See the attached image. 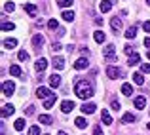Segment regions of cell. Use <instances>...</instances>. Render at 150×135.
Returning <instances> with one entry per match:
<instances>
[{"instance_id":"obj_1","label":"cell","mask_w":150,"mask_h":135,"mask_svg":"<svg viewBox=\"0 0 150 135\" xmlns=\"http://www.w3.org/2000/svg\"><path fill=\"white\" fill-rule=\"evenodd\" d=\"M74 93L80 99H89L93 95V86L89 82L82 80V78H76V84H74Z\"/></svg>"},{"instance_id":"obj_2","label":"cell","mask_w":150,"mask_h":135,"mask_svg":"<svg viewBox=\"0 0 150 135\" xmlns=\"http://www.w3.org/2000/svg\"><path fill=\"white\" fill-rule=\"evenodd\" d=\"M105 59H106V61H110V63L118 59L116 57V48H114L112 44H108V46L105 48Z\"/></svg>"},{"instance_id":"obj_3","label":"cell","mask_w":150,"mask_h":135,"mask_svg":"<svg viewBox=\"0 0 150 135\" xmlns=\"http://www.w3.org/2000/svg\"><path fill=\"white\" fill-rule=\"evenodd\" d=\"M13 91H15V84L11 80H6L2 84V93L4 95H8V97H10V95H13Z\"/></svg>"},{"instance_id":"obj_4","label":"cell","mask_w":150,"mask_h":135,"mask_svg":"<svg viewBox=\"0 0 150 135\" xmlns=\"http://www.w3.org/2000/svg\"><path fill=\"white\" fill-rule=\"evenodd\" d=\"M106 74H108V78H112V80H116V78H120V76H122V70L118 69V67L110 65L108 69H106Z\"/></svg>"},{"instance_id":"obj_5","label":"cell","mask_w":150,"mask_h":135,"mask_svg":"<svg viewBox=\"0 0 150 135\" xmlns=\"http://www.w3.org/2000/svg\"><path fill=\"white\" fill-rule=\"evenodd\" d=\"M36 95H38L40 99H48V97H51L53 93L50 91V88H44V86H40V88L36 90Z\"/></svg>"},{"instance_id":"obj_6","label":"cell","mask_w":150,"mask_h":135,"mask_svg":"<svg viewBox=\"0 0 150 135\" xmlns=\"http://www.w3.org/2000/svg\"><path fill=\"white\" fill-rule=\"evenodd\" d=\"M112 0H103V2L99 4V10H101V14H106V11H110L112 10Z\"/></svg>"},{"instance_id":"obj_7","label":"cell","mask_w":150,"mask_h":135,"mask_svg":"<svg viewBox=\"0 0 150 135\" xmlns=\"http://www.w3.org/2000/svg\"><path fill=\"white\" fill-rule=\"evenodd\" d=\"M74 107H76V105H74V101H63L61 103V110H63V112H72V109H74Z\"/></svg>"},{"instance_id":"obj_8","label":"cell","mask_w":150,"mask_h":135,"mask_svg":"<svg viewBox=\"0 0 150 135\" xmlns=\"http://www.w3.org/2000/svg\"><path fill=\"white\" fill-rule=\"evenodd\" d=\"M34 67H36V70H38V72H44V70H46V67H48V59L40 57V59L36 61V65H34Z\"/></svg>"},{"instance_id":"obj_9","label":"cell","mask_w":150,"mask_h":135,"mask_svg":"<svg viewBox=\"0 0 150 135\" xmlns=\"http://www.w3.org/2000/svg\"><path fill=\"white\" fill-rule=\"evenodd\" d=\"M50 86H51V88H59V86H61V76L53 72L50 76Z\"/></svg>"},{"instance_id":"obj_10","label":"cell","mask_w":150,"mask_h":135,"mask_svg":"<svg viewBox=\"0 0 150 135\" xmlns=\"http://www.w3.org/2000/svg\"><path fill=\"white\" fill-rule=\"evenodd\" d=\"M53 67L57 70H63V69H65V59L59 57V55H55V57H53Z\"/></svg>"},{"instance_id":"obj_11","label":"cell","mask_w":150,"mask_h":135,"mask_svg":"<svg viewBox=\"0 0 150 135\" xmlns=\"http://www.w3.org/2000/svg\"><path fill=\"white\" fill-rule=\"evenodd\" d=\"M95 110H97V107L93 105V103H88V105L84 103V105H82V112H84V114H93Z\"/></svg>"},{"instance_id":"obj_12","label":"cell","mask_w":150,"mask_h":135,"mask_svg":"<svg viewBox=\"0 0 150 135\" xmlns=\"http://www.w3.org/2000/svg\"><path fill=\"white\" fill-rule=\"evenodd\" d=\"M88 65H89V63H88V59H84V57H82V59H78V61L74 63V69H76V70H84V69H88Z\"/></svg>"},{"instance_id":"obj_13","label":"cell","mask_w":150,"mask_h":135,"mask_svg":"<svg viewBox=\"0 0 150 135\" xmlns=\"http://www.w3.org/2000/svg\"><path fill=\"white\" fill-rule=\"evenodd\" d=\"M13 112H15L13 105H4V107H2V118H6V116H11Z\"/></svg>"},{"instance_id":"obj_14","label":"cell","mask_w":150,"mask_h":135,"mask_svg":"<svg viewBox=\"0 0 150 135\" xmlns=\"http://www.w3.org/2000/svg\"><path fill=\"white\" fill-rule=\"evenodd\" d=\"M101 118H103V124H105V126L112 124V116L108 114V110H101Z\"/></svg>"},{"instance_id":"obj_15","label":"cell","mask_w":150,"mask_h":135,"mask_svg":"<svg viewBox=\"0 0 150 135\" xmlns=\"http://www.w3.org/2000/svg\"><path fill=\"white\" fill-rule=\"evenodd\" d=\"M42 44H44V36H42V34H34L33 36V46L34 48H42Z\"/></svg>"},{"instance_id":"obj_16","label":"cell","mask_w":150,"mask_h":135,"mask_svg":"<svg viewBox=\"0 0 150 135\" xmlns=\"http://www.w3.org/2000/svg\"><path fill=\"white\" fill-rule=\"evenodd\" d=\"M2 46L6 48V50H10V48H15V46H17V40H15V38H6V40L2 42Z\"/></svg>"},{"instance_id":"obj_17","label":"cell","mask_w":150,"mask_h":135,"mask_svg":"<svg viewBox=\"0 0 150 135\" xmlns=\"http://www.w3.org/2000/svg\"><path fill=\"white\" fill-rule=\"evenodd\" d=\"M74 124H76V128H80V129H86L89 126L86 118H76V120H74Z\"/></svg>"},{"instance_id":"obj_18","label":"cell","mask_w":150,"mask_h":135,"mask_svg":"<svg viewBox=\"0 0 150 135\" xmlns=\"http://www.w3.org/2000/svg\"><path fill=\"white\" fill-rule=\"evenodd\" d=\"M93 38H95V42H99V44H103V42H105V33H103V31H95V33H93Z\"/></svg>"},{"instance_id":"obj_19","label":"cell","mask_w":150,"mask_h":135,"mask_svg":"<svg viewBox=\"0 0 150 135\" xmlns=\"http://www.w3.org/2000/svg\"><path fill=\"white\" fill-rule=\"evenodd\" d=\"M10 74H11V76H21V67H19V65H11L10 67Z\"/></svg>"},{"instance_id":"obj_20","label":"cell","mask_w":150,"mask_h":135,"mask_svg":"<svg viewBox=\"0 0 150 135\" xmlns=\"http://www.w3.org/2000/svg\"><path fill=\"white\" fill-rule=\"evenodd\" d=\"M55 101H57V97H55V95H51V97H48L44 101V109H51V107L55 105Z\"/></svg>"},{"instance_id":"obj_21","label":"cell","mask_w":150,"mask_h":135,"mask_svg":"<svg viewBox=\"0 0 150 135\" xmlns=\"http://www.w3.org/2000/svg\"><path fill=\"white\" fill-rule=\"evenodd\" d=\"M25 10H27V14H29L30 17L36 15V6H34V4H25Z\"/></svg>"},{"instance_id":"obj_22","label":"cell","mask_w":150,"mask_h":135,"mask_svg":"<svg viewBox=\"0 0 150 135\" xmlns=\"http://www.w3.org/2000/svg\"><path fill=\"white\" fill-rule=\"evenodd\" d=\"M25 120H23V118H19V120H15V124H13V128L17 129V131H23V129H25Z\"/></svg>"},{"instance_id":"obj_23","label":"cell","mask_w":150,"mask_h":135,"mask_svg":"<svg viewBox=\"0 0 150 135\" xmlns=\"http://www.w3.org/2000/svg\"><path fill=\"white\" fill-rule=\"evenodd\" d=\"M133 80H135V84L143 86V84H144V76H143V72H135V74H133Z\"/></svg>"},{"instance_id":"obj_24","label":"cell","mask_w":150,"mask_h":135,"mask_svg":"<svg viewBox=\"0 0 150 135\" xmlns=\"http://www.w3.org/2000/svg\"><path fill=\"white\" fill-rule=\"evenodd\" d=\"M110 27H112V31H120L122 29V21L118 17H114L112 21H110Z\"/></svg>"},{"instance_id":"obj_25","label":"cell","mask_w":150,"mask_h":135,"mask_svg":"<svg viewBox=\"0 0 150 135\" xmlns=\"http://www.w3.org/2000/svg\"><path fill=\"white\" fill-rule=\"evenodd\" d=\"M122 93L124 95H133V86L131 84H124L122 86Z\"/></svg>"},{"instance_id":"obj_26","label":"cell","mask_w":150,"mask_h":135,"mask_svg":"<svg viewBox=\"0 0 150 135\" xmlns=\"http://www.w3.org/2000/svg\"><path fill=\"white\" fill-rule=\"evenodd\" d=\"M139 55H137V53H131V55H129V59H127V65L129 67H131V65H137V63H139Z\"/></svg>"},{"instance_id":"obj_27","label":"cell","mask_w":150,"mask_h":135,"mask_svg":"<svg viewBox=\"0 0 150 135\" xmlns=\"http://www.w3.org/2000/svg\"><path fill=\"white\" fill-rule=\"evenodd\" d=\"M144 105H146V99L144 97H135V107L137 109H144Z\"/></svg>"},{"instance_id":"obj_28","label":"cell","mask_w":150,"mask_h":135,"mask_svg":"<svg viewBox=\"0 0 150 135\" xmlns=\"http://www.w3.org/2000/svg\"><path fill=\"white\" fill-rule=\"evenodd\" d=\"M135 34H137V27H129L125 31V38H135Z\"/></svg>"},{"instance_id":"obj_29","label":"cell","mask_w":150,"mask_h":135,"mask_svg":"<svg viewBox=\"0 0 150 135\" xmlns=\"http://www.w3.org/2000/svg\"><path fill=\"white\" fill-rule=\"evenodd\" d=\"M38 120H40V124H51V122H53V118L48 116V114H40V118H38Z\"/></svg>"},{"instance_id":"obj_30","label":"cell","mask_w":150,"mask_h":135,"mask_svg":"<svg viewBox=\"0 0 150 135\" xmlns=\"http://www.w3.org/2000/svg\"><path fill=\"white\" fill-rule=\"evenodd\" d=\"M74 0H55V4H57L59 8H67V6H70Z\"/></svg>"},{"instance_id":"obj_31","label":"cell","mask_w":150,"mask_h":135,"mask_svg":"<svg viewBox=\"0 0 150 135\" xmlns=\"http://www.w3.org/2000/svg\"><path fill=\"white\" fill-rule=\"evenodd\" d=\"M61 17L63 19H65V21H72V19H74V11H63V15H61Z\"/></svg>"},{"instance_id":"obj_32","label":"cell","mask_w":150,"mask_h":135,"mask_svg":"<svg viewBox=\"0 0 150 135\" xmlns=\"http://www.w3.org/2000/svg\"><path fill=\"white\" fill-rule=\"evenodd\" d=\"M122 120H124L125 124H131V122H135V116H133L131 112H125V114H124V118H122Z\"/></svg>"},{"instance_id":"obj_33","label":"cell","mask_w":150,"mask_h":135,"mask_svg":"<svg viewBox=\"0 0 150 135\" xmlns=\"http://www.w3.org/2000/svg\"><path fill=\"white\" fill-rule=\"evenodd\" d=\"M15 25L13 23H8V21H2V31H13Z\"/></svg>"},{"instance_id":"obj_34","label":"cell","mask_w":150,"mask_h":135,"mask_svg":"<svg viewBox=\"0 0 150 135\" xmlns=\"http://www.w3.org/2000/svg\"><path fill=\"white\" fill-rule=\"evenodd\" d=\"M48 27L51 31H55V29H59V23H57V19H50L48 21Z\"/></svg>"},{"instance_id":"obj_35","label":"cell","mask_w":150,"mask_h":135,"mask_svg":"<svg viewBox=\"0 0 150 135\" xmlns=\"http://www.w3.org/2000/svg\"><path fill=\"white\" fill-rule=\"evenodd\" d=\"M17 57H19V61H29V53H27V51H19L17 53Z\"/></svg>"},{"instance_id":"obj_36","label":"cell","mask_w":150,"mask_h":135,"mask_svg":"<svg viewBox=\"0 0 150 135\" xmlns=\"http://www.w3.org/2000/svg\"><path fill=\"white\" fill-rule=\"evenodd\" d=\"M29 135H40V128H38V126H33V128L29 129Z\"/></svg>"},{"instance_id":"obj_37","label":"cell","mask_w":150,"mask_h":135,"mask_svg":"<svg viewBox=\"0 0 150 135\" xmlns=\"http://www.w3.org/2000/svg\"><path fill=\"white\" fill-rule=\"evenodd\" d=\"M4 10H6V11H13L15 10L13 2H6V4H4Z\"/></svg>"},{"instance_id":"obj_38","label":"cell","mask_w":150,"mask_h":135,"mask_svg":"<svg viewBox=\"0 0 150 135\" xmlns=\"http://www.w3.org/2000/svg\"><path fill=\"white\" fill-rule=\"evenodd\" d=\"M141 72H143V74H148V72H150V65H148V63L141 65Z\"/></svg>"},{"instance_id":"obj_39","label":"cell","mask_w":150,"mask_h":135,"mask_svg":"<svg viewBox=\"0 0 150 135\" xmlns=\"http://www.w3.org/2000/svg\"><path fill=\"white\" fill-rule=\"evenodd\" d=\"M51 50H53V53H55V51H59V50H61V44H59V42H53Z\"/></svg>"},{"instance_id":"obj_40","label":"cell","mask_w":150,"mask_h":135,"mask_svg":"<svg viewBox=\"0 0 150 135\" xmlns=\"http://www.w3.org/2000/svg\"><path fill=\"white\" fill-rule=\"evenodd\" d=\"M143 29H144V33H150V21H144L143 23Z\"/></svg>"},{"instance_id":"obj_41","label":"cell","mask_w":150,"mask_h":135,"mask_svg":"<svg viewBox=\"0 0 150 135\" xmlns=\"http://www.w3.org/2000/svg\"><path fill=\"white\" fill-rule=\"evenodd\" d=\"M110 105H112V109H114V110H118V109H120V103H118V101H116V99H114V101H112V103H110Z\"/></svg>"},{"instance_id":"obj_42","label":"cell","mask_w":150,"mask_h":135,"mask_svg":"<svg viewBox=\"0 0 150 135\" xmlns=\"http://www.w3.org/2000/svg\"><path fill=\"white\" fill-rule=\"evenodd\" d=\"M93 135H101V128H99V126H95V128H93Z\"/></svg>"},{"instance_id":"obj_43","label":"cell","mask_w":150,"mask_h":135,"mask_svg":"<svg viewBox=\"0 0 150 135\" xmlns=\"http://www.w3.org/2000/svg\"><path fill=\"white\" fill-rule=\"evenodd\" d=\"M27 114H29V116H30V114H34V107H33V105H30L29 109H27Z\"/></svg>"},{"instance_id":"obj_44","label":"cell","mask_w":150,"mask_h":135,"mask_svg":"<svg viewBox=\"0 0 150 135\" xmlns=\"http://www.w3.org/2000/svg\"><path fill=\"white\" fill-rule=\"evenodd\" d=\"M144 46L150 48V36H148V38H144Z\"/></svg>"},{"instance_id":"obj_45","label":"cell","mask_w":150,"mask_h":135,"mask_svg":"<svg viewBox=\"0 0 150 135\" xmlns=\"http://www.w3.org/2000/svg\"><path fill=\"white\" fill-rule=\"evenodd\" d=\"M57 135H67V133H65V131H59V133H57Z\"/></svg>"},{"instance_id":"obj_46","label":"cell","mask_w":150,"mask_h":135,"mask_svg":"<svg viewBox=\"0 0 150 135\" xmlns=\"http://www.w3.org/2000/svg\"><path fill=\"white\" fill-rule=\"evenodd\" d=\"M146 128H148V129H150V122H148V124H146Z\"/></svg>"},{"instance_id":"obj_47","label":"cell","mask_w":150,"mask_h":135,"mask_svg":"<svg viewBox=\"0 0 150 135\" xmlns=\"http://www.w3.org/2000/svg\"><path fill=\"white\" fill-rule=\"evenodd\" d=\"M146 4H148V6H150V0H146Z\"/></svg>"},{"instance_id":"obj_48","label":"cell","mask_w":150,"mask_h":135,"mask_svg":"<svg viewBox=\"0 0 150 135\" xmlns=\"http://www.w3.org/2000/svg\"><path fill=\"white\" fill-rule=\"evenodd\" d=\"M146 55H148V59H150V51H148V53H146Z\"/></svg>"}]
</instances>
